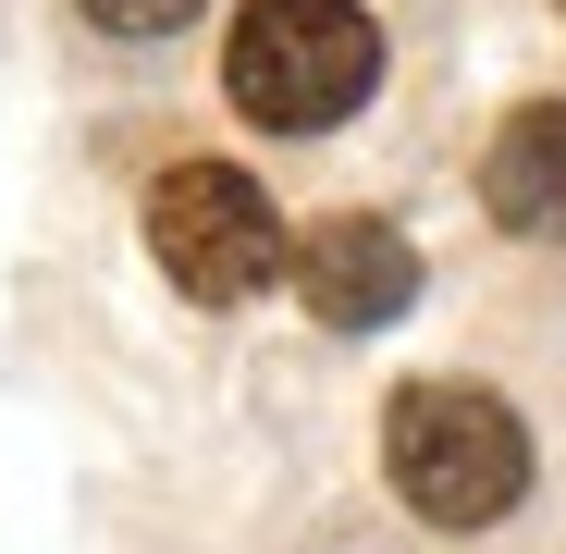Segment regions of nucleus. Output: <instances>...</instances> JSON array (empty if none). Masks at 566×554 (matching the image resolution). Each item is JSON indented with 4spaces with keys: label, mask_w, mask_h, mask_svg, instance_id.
Here are the masks:
<instances>
[{
    "label": "nucleus",
    "mask_w": 566,
    "mask_h": 554,
    "mask_svg": "<svg viewBox=\"0 0 566 554\" xmlns=\"http://www.w3.org/2000/svg\"><path fill=\"white\" fill-rule=\"evenodd\" d=\"M222 86H234L247 124L321 136V124H345L369 86H382V25H369L357 0H247L234 50H222Z\"/></svg>",
    "instance_id": "f257e3e1"
},
{
    "label": "nucleus",
    "mask_w": 566,
    "mask_h": 554,
    "mask_svg": "<svg viewBox=\"0 0 566 554\" xmlns=\"http://www.w3.org/2000/svg\"><path fill=\"white\" fill-rule=\"evenodd\" d=\"M382 469H395V493L431 530H493L530 493V431L481 383H407L382 407Z\"/></svg>",
    "instance_id": "f03ea898"
},
{
    "label": "nucleus",
    "mask_w": 566,
    "mask_h": 554,
    "mask_svg": "<svg viewBox=\"0 0 566 554\" xmlns=\"http://www.w3.org/2000/svg\"><path fill=\"white\" fill-rule=\"evenodd\" d=\"M148 247H160V271L198 309H247L283 259H296V234H283V210L259 198V173H234V160H172L160 185H148Z\"/></svg>",
    "instance_id": "7ed1b4c3"
},
{
    "label": "nucleus",
    "mask_w": 566,
    "mask_h": 554,
    "mask_svg": "<svg viewBox=\"0 0 566 554\" xmlns=\"http://www.w3.org/2000/svg\"><path fill=\"white\" fill-rule=\"evenodd\" d=\"M283 271H296L308 321H333V333H382V321L419 296V247H407L395 222H369V210H333V222H308Z\"/></svg>",
    "instance_id": "20e7f679"
},
{
    "label": "nucleus",
    "mask_w": 566,
    "mask_h": 554,
    "mask_svg": "<svg viewBox=\"0 0 566 554\" xmlns=\"http://www.w3.org/2000/svg\"><path fill=\"white\" fill-rule=\"evenodd\" d=\"M481 210H493L505 234L566 247V100H530V112L493 124V148H481Z\"/></svg>",
    "instance_id": "39448f33"
},
{
    "label": "nucleus",
    "mask_w": 566,
    "mask_h": 554,
    "mask_svg": "<svg viewBox=\"0 0 566 554\" xmlns=\"http://www.w3.org/2000/svg\"><path fill=\"white\" fill-rule=\"evenodd\" d=\"M86 25H112V38H172V25H198V0H86Z\"/></svg>",
    "instance_id": "423d86ee"
},
{
    "label": "nucleus",
    "mask_w": 566,
    "mask_h": 554,
    "mask_svg": "<svg viewBox=\"0 0 566 554\" xmlns=\"http://www.w3.org/2000/svg\"><path fill=\"white\" fill-rule=\"evenodd\" d=\"M554 13H566V0H554Z\"/></svg>",
    "instance_id": "0eeeda50"
}]
</instances>
